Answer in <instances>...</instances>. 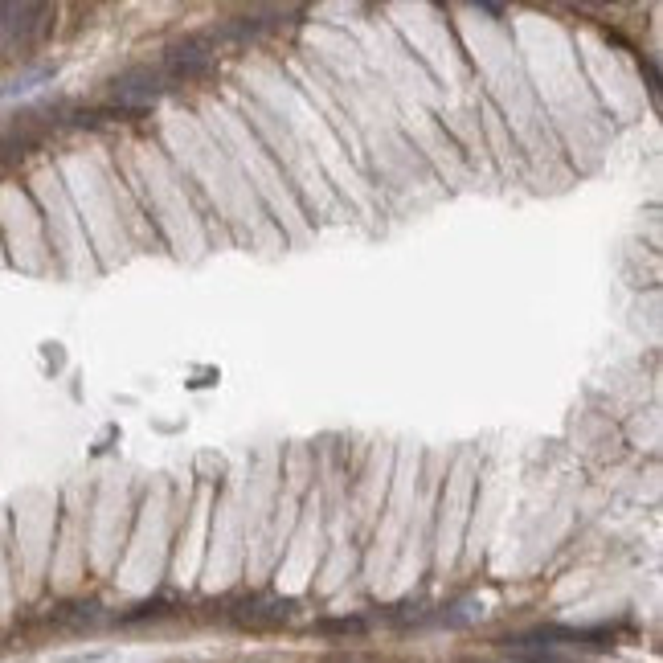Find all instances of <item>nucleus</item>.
<instances>
[{"label": "nucleus", "instance_id": "nucleus-2", "mask_svg": "<svg viewBox=\"0 0 663 663\" xmlns=\"http://www.w3.org/2000/svg\"><path fill=\"white\" fill-rule=\"evenodd\" d=\"M41 136H46V131H37L29 123L13 119L5 131H0V164H13L21 156H29L33 148H41Z\"/></svg>", "mask_w": 663, "mask_h": 663}, {"label": "nucleus", "instance_id": "nucleus-3", "mask_svg": "<svg viewBox=\"0 0 663 663\" xmlns=\"http://www.w3.org/2000/svg\"><path fill=\"white\" fill-rule=\"evenodd\" d=\"M54 74H58V66H33L29 74H21V78H13V82L0 86V99H17V95L33 91V86H46Z\"/></svg>", "mask_w": 663, "mask_h": 663}, {"label": "nucleus", "instance_id": "nucleus-1", "mask_svg": "<svg viewBox=\"0 0 663 663\" xmlns=\"http://www.w3.org/2000/svg\"><path fill=\"white\" fill-rule=\"evenodd\" d=\"M168 91H176V82L168 78L164 66H127L115 82H111V103L131 107V111H148L156 99H164Z\"/></svg>", "mask_w": 663, "mask_h": 663}]
</instances>
